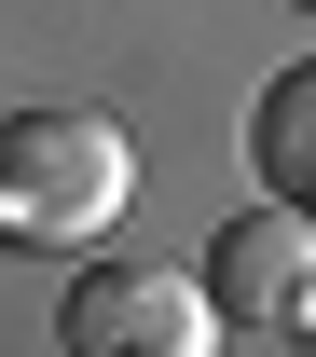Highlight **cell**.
<instances>
[{"label":"cell","instance_id":"obj_3","mask_svg":"<svg viewBox=\"0 0 316 357\" xmlns=\"http://www.w3.org/2000/svg\"><path fill=\"white\" fill-rule=\"evenodd\" d=\"M206 289H220L234 344H316V206H289V192H275L262 220H220Z\"/></svg>","mask_w":316,"mask_h":357},{"label":"cell","instance_id":"obj_2","mask_svg":"<svg viewBox=\"0 0 316 357\" xmlns=\"http://www.w3.org/2000/svg\"><path fill=\"white\" fill-rule=\"evenodd\" d=\"M55 344L69 357H206L234 344V316L206 275H165V261H83L69 303H55Z\"/></svg>","mask_w":316,"mask_h":357},{"label":"cell","instance_id":"obj_1","mask_svg":"<svg viewBox=\"0 0 316 357\" xmlns=\"http://www.w3.org/2000/svg\"><path fill=\"white\" fill-rule=\"evenodd\" d=\"M137 206V137L110 110H0V248H110Z\"/></svg>","mask_w":316,"mask_h":357},{"label":"cell","instance_id":"obj_4","mask_svg":"<svg viewBox=\"0 0 316 357\" xmlns=\"http://www.w3.org/2000/svg\"><path fill=\"white\" fill-rule=\"evenodd\" d=\"M248 165H262V192L316 206V69H275V83H262V110H248Z\"/></svg>","mask_w":316,"mask_h":357}]
</instances>
